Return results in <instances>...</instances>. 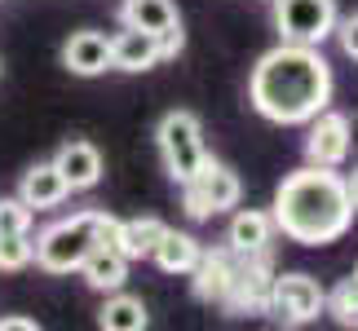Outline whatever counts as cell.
Listing matches in <instances>:
<instances>
[{"label":"cell","mask_w":358,"mask_h":331,"mask_svg":"<svg viewBox=\"0 0 358 331\" xmlns=\"http://www.w3.org/2000/svg\"><path fill=\"white\" fill-rule=\"evenodd\" d=\"M345 182H350V195H354V208H358V168H354V172L345 177Z\"/></svg>","instance_id":"cell-26"},{"label":"cell","mask_w":358,"mask_h":331,"mask_svg":"<svg viewBox=\"0 0 358 331\" xmlns=\"http://www.w3.org/2000/svg\"><path fill=\"white\" fill-rule=\"evenodd\" d=\"M164 230H169V226H164L159 216H133V221H120V226H115L111 243L129 260H150V252H155L159 239H164Z\"/></svg>","instance_id":"cell-16"},{"label":"cell","mask_w":358,"mask_h":331,"mask_svg":"<svg viewBox=\"0 0 358 331\" xmlns=\"http://www.w3.org/2000/svg\"><path fill=\"white\" fill-rule=\"evenodd\" d=\"M120 22L159 36V31H169V27H177L182 18H177L173 0H124V5H120Z\"/></svg>","instance_id":"cell-19"},{"label":"cell","mask_w":358,"mask_h":331,"mask_svg":"<svg viewBox=\"0 0 358 331\" xmlns=\"http://www.w3.org/2000/svg\"><path fill=\"white\" fill-rule=\"evenodd\" d=\"M336 0H274V27L292 45L323 49V40L336 31Z\"/></svg>","instance_id":"cell-7"},{"label":"cell","mask_w":358,"mask_h":331,"mask_svg":"<svg viewBox=\"0 0 358 331\" xmlns=\"http://www.w3.org/2000/svg\"><path fill=\"white\" fill-rule=\"evenodd\" d=\"M332 36L341 40L345 58H354V62H358V13H350V18H336V31H332Z\"/></svg>","instance_id":"cell-23"},{"label":"cell","mask_w":358,"mask_h":331,"mask_svg":"<svg viewBox=\"0 0 358 331\" xmlns=\"http://www.w3.org/2000/svg\"><path fill=\"white\" fill-rule=\"evenodd\" d=\"M98 327L102 331H146L150 327V314L137 296L129 292H106L102 309H98Z\"/></svg>","instance_id":"cell-18"},{"label":"cell","mask_w":358,"mask_h":331,"mask_svg":"<svg viewBox=\"0 0 358 331\" xmlns=\"http://www.w3.org/2000/svg\"><path fill=\"white\" fill-rule=\"evenodd\" d=\"M327 309V292L319 287V279L310 274H279L270 283V296H266V314L283 327H306L314 323L319 314Z\"/></svg>","instance_id":"cell-6"},{"label":"cell","mask_w":358,"mask_h":331,"mask_svg":"<svg viewBox=\"0 0 358 331\" xmlns=\"http://www.w3.org/2000/svg\"><path fill=\"white\" fill-rule=\"evenodd\" d=\"M270 239H274V216L261 212V208H239L230 216V230H226V243L235 252L252 256V252H270Z\"/></svg>","instance_id":"cell-14"},{"label":"cell","mask_w":358,"mask_h":331,"mask_svg":"<svg viewBox=\"0 0 358 331\" xmlns=\"http://www.w3.org/2000/svg\"><path fill=\"white\" fill-rule=\"evenodd\" d=\"M66 195H71V186H66V177L58 172V163H53V159L31 163V168L22 172V182H18V199L31 212L58 208V203H66Z\"/></svg>","instance_id":"cell-11"},{"label":"cell","mask_w":358,"mask_h":331,"mask_svg":"<svg viewBox=\"0 0 358 331\" xmlns=\"http://www.w3.org/2000/svg\"><path fill=\"white\" fill-rule=\"evenodd\" d=\"M31 260H36V239H31V234L0 230V270L13 274V270H27Z\"/></svg>","instance_id":"cell-20"},{"label":"cell","mask_w":358,"mask_h":331,"mask_svg":"<svg viewBox=\"0 0 358 331\" xmlns=\"http://www.w3.org/2000/svg\"><path fill=\"white\" fill-rule=\"evenodd\" d=\"M350 146H354V128L341 110H319L310 124H306V163H323V168H341L350 159Z\"/></svg>","instance_id":"cell-8"},{"label":"cell","mask_w":358,"mask_h":331,"mask_svg":"<svg viewBox=\"0 0 358 331\" xmlns=\"http://www.w3.org/2000/svg\"><path fill=\"white\" fill-rule=\"evenodd\" d=\"M327 314H332L341 327H358V270L327 296Z\"/></svg>","instance_id":"cell-21"},{"label":"cell","mask_w":358,"mask_h":331,"mask_svg":"<svg viewBox=\"0 0 358 331\" xmlns=\"http://www.w3.org/2000/svg\"><path fill=\"white\" fill-rule=\"evenodd\" d=\"M53 163H58V172L66 177V186L71 190H93L102 182V150L85 142V137H71V142L58 146V155H53Z\"/></svg>","instance_id":"cell-12"},{"label":"cell","mask_w":358,"mask_h":331,"mask_svg":"<svg viewBox=\"0 0 358 331\" xmlns=\"http://www.w3.org/2000/svg\"><path fill=\"white\" fill-rule=\"evenodd\" d=\"M235 270H239V252L230 243L203 252L199 265H195V296L208 300V305H226V292H230V283H235Z\"/></svg>","instance_id":"cell-10"},{"label":"cell","mask_w":358,"mask_h":331,"mask_svg":"<svg viewBox=\"0 0 358 331\" xmlns=\"http://www.w3.org/2000/svg\"><path fill=\"white\" fill-rule=\"evenodd\" d=\"M239 195H243L239 177L230 172L226 163H217L213 155L199 163V172L190 177V182H182V208H186L190 221H208L226 208H239Z\"/></svg>","instance_id":"cell-5"},{"label":"cell","mask_w":358,"mask_h":331,"mask_svg":"<svg viewBox=\"0 0 358 331\" xmlns=\"http://www.w3.org/2000/svg\"><path fill=\"white\" fill-rule=\"evenodd\" d=\"M80 274H85V283L93 287V292H102V296L120 292L124 279H129V256H124L115 243H102V247H93V252L85 256Z\"/></svg>","instance_id":"cell-15"},{"label":"cell","mask_w":358,"mask_h":331,"mask_svg":"<svg viewBox=\"0 0 358 331\" xmlns=\"http://www.w3.org/2000/svg\"><path fill=\"white\" fill-rule=\"evenodd\" d=\"M155 142H159V155H164V172L173 177L177 186L190 182L199 172V163L208 159V146H203V128L190 110H169L155 128Z\"/></svg>","instance_id":"cell-4"},{"label":"cell","mask_w":358,"mask_h":331,"mask_svg":"<svg viewBox=\"0 0 358 331\" xmlns=\"http://www.w3.org/2000/svg\"><path fill=\"white\" fill-rule=\"evenodd\" d=\"M159 62H164L159 36L137 31V27H124L120 36H111V66H115V71L142 75V71H150V66H159Z\"/></svg>","instance_id":"cell-13"},{"label":"cell","mask_w":358,"mask_h":331,"mask_svg":"<svg viewBox=\"0 0 358 331\" xmlns=\"http://www.w3.org/2000/svg\"><path fill=\"white\" fill-rule=\"evenodd\" d=\"M115 226L120 221L111 212H98V208L53 221L49 230L36 234V265L45 274H71V270L85 265V256L93 252V247L111 243Z\"/></svg>","instance_id":"cell-3"},{"label":"cell","mask_w":358,"mask_h":331,"mask_svg":"<svg viewBox=\"0 0 358 331\" xmlns=\"http://www.w3.org/2000/svg\"><path fill=\"white\" fill-rule=\"evenodd\" d=\"M248 102L270 124H310L332 102V62L314 45H292L261 53L248 75Z\"/></svg>","instance_id":"cell-1"},{"label":"cell","mask_w":358,"mask_h":331,"mask_svg":"<svg viewBox=\"0 0 358 331\" xmlns=\"http://www.w3.org/2000/svg\"><path fill=\"white\" fill-rule=\"evenodd\" d=\"M0 331H40L36 318H0Z\"/></svg>","instance_id":"cell-25"},{"label":"cell","mask_w":358,"mask_h":331,"mask_svg":"<svg viewBox=\"0 0 358 331\" xmlns=\"http://www.w3.org/2000/svg\"><path fill=\"white\" fill-rule=\"evenodd\" d=\"M274 230H283V239L323 247L345 239L354 226V195L350 182L336 168L323 163H306V168L287 172L279 190H274Z\"/></svg>","instance_id":"cell-2"},{"label":"cell","mask_w":358,"mask_h":331,"mask_svg":"<svg viewBox=\"0 0 358 331\" xmlns=\"http://www.w3.org/2000/svg\"><path fill=\"white\" fill-rule=\"evenodd\" d=\"M182 45H186V31H182V22H177V27H169V31H159V53H164V58H177V53H182Z\"/></svg>","instance_id":"cell-24"},{"label":"cell","mask_w":358,"mask_h":331,"mask_svg":"<svg viewBox=\"0 0 358 331\" xmlns=\"http://www.w3.org/2000/svg\"><path fill=\"white\" fill-rule=\"evenodd\" d=\"M199 256H203V247H199L195 234H186V230H164L159 247L150 252V260H155L164 274H195Z\"/></svg>","instance_id":"cell-17"},{"label":"cell","mask_w":358,"mask_h":331,"mask_svg":"<svg viewBox=\"0 0 358 331\" xmlns=\"http://www.w3.org/2000/svg\"><path fill=\"white\" fill-rule=\"evenodd\" d=\"M31 221H36V212L27 208L22 199H0V230H13V234H31Z\"/></svg>","instance_id":"cell-22"},{"label":"cell","mask_w":358,"mask_h":331,"mask_svg":"<svg viewBox=\"0 0 358 331\" xmlns=\"http://www.w3.org/2000/svg\"><path fill=\"white\" fill-rule=\"evenodd\" d=\"M62 66L71 75H106V71H115L111 66V36H102V31H71V40L62 45Z\"/></svg>","instance_id":"cell-9"}]
</instances>
